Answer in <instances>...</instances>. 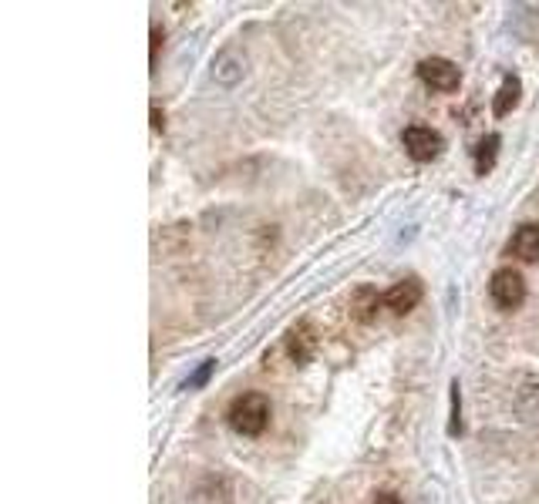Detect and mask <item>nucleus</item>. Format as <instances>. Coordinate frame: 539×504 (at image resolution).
Wrapping results in <instances>:
<instances>
[{"label": "nucleus", "mask_w": 539, "mask_h": 504, "mask_svg": "<svg viewBox=\"0 0 539 504\" xmlns=\"http://www.w3.org/2000/svg\"><path fill=\"white\" fill-rule=\"evenodd\" d=\"M229 427L243 437H260L270 423V400L264 394H240L226 411Z\"/></svg>", "instance_id": "nucleus-1"}, {"label": "nucleus", "mask_w": 539, "mask_h": 504, "mask_svg": "<svg viewBox=\"0 0 539 504\" xmlns=\"http://www.w3.org/2000/svg\"><path fill=\"white\" fill-rule=\"evenodd\" d=\"M489 296L503 313H515L519 306L526 303V280H523V272L496 270L489 280Z\"/></svg>", "instance_id": "nucleus-2"}, {"label": "nucleus", "mask_w": 539, "mask_h": 504, "mask_svg": "<svg viewBox=\"0 0 539 504\" xmlns=\"http://www.w3.org/2000/svg\"><path fill=\"white\" fill-rule=\"evenodd\" d=\"M419 81L425 84V88H431V91L452 94L458 91V84H462V71L448 58H425L419 64Z\"/></svg>", "instance_id": "nucleus-3"}, {"label": "nucleus", "mask_w": 539, "mask_h": 504, "mask_svg": "<svg viewBox=\"0 0 539 504\" xmlns=\"http://www.w3.org/2000/svg\"><path fill=\"white\" fill-rule=\"evenodd\" d=\"M401 145H405L408 158H415V162H435L445 148V138L435 128L408 125V128L401 131Z\"/></svg>", "instance_id": "nucleus-4"}, {"label": "nucleus", "mask_w": 539, "mask_h": 504, "mask_svg": "<svg viewBox=\"0 0 539 504\" xmlns=\"http://www.w3.org/2000/svg\"><path fill=\"white\" fill-rule=\"evenodd\" d=\"M243 74H246V54H243L236 44L223 47V51H219V54L213 58V78L219 84L233 88V84L243 81Z\"/></svg>", "instance_id": "nucleus-5"}, {"label": "nucleus", "mask_w": 539, "mask_h": 504, "mask_svg": "<svg viewBox=\"0 0 539 504\" xmlns=\"http://www.w3.org/2000/svg\"><path fill=\"white\" fill-rule=\"evenodd\" d=\"M287 353L297 366H307L313 360V353H317V333H313V327L307 319H300L297 327L287 333Z\"/></svg>", "instance_id": "nucleus-6"}, {"label": "nucleus", "mask_w": 539, "mask_h": 504, "mask_svg": "<svg viewBox=\"0 0 539 504\" xmlns=\"http://www.w3.org/2000/svg\"><path fill=\"white\" fill-rule=\"evenodd\" d=\"M421 296H425V290H421L419 280H401L384 293V306L391 313H398V317H405V313H411L421 303Z\"/></svg>", "instance_id": "nucleus-7"}, {"label": "nucleus", "mask_w": 539, "mask_h": 504, "mask_svg": "<svg viewBox=\"0 0 539 504\" xmlns=\"http://www.w3.org/2000/svg\"><path fill=\"white\" fill-rule=\"evenodd\" d=\"M509 256L523 259V262H539V225L526 223L515 229V235L509 239Z\"/></svg>", "instance_id": "nucleus-8"}, {"label": "nucleus", "mask_w": 539, "mask_h": 504, "mask_svg": "<svg viewBox=\"0 0 539 504\" xmlns=\"http://www.w3.org/2000/svg\"><path fill=\"white\" fill-rule=\"evenodd\" d=\"M189 504H233V484L226 478H206L203 484H196Z\"/></svg>", "instance_id": "nucleus-9"}, {"label": "nucleus", "mask_w": 539, "mask_h": 504, "mask_svg": "<svg viewBox=\"0 0 539 504\" xmlns=\"http://www.w3.org/2000/svg\"><path fill=\"white\" fill-rule=\"evenodd\" d=\"M378 306H384V296H378L374 286H358L351 293V317L358 319V323H371Z\"/></svg>", "instance_id": "nucleus-10"}, {"label": "nucleus", "mask_w": 539, "mask_h": 504, "mask_svg": "<svg viewBox=\"0 0 539 504\" xmlns=\"http://www.w3.org/2000/svg\"><path fill=\"white\" fill-rule=\"evenodd\" d=\"M519 98H523V81H519L515 74H505L503 84H499V91H496V101H492V115L496 118L513 115V108L519 105Z\"/></svg>", "instance_id": "nucleus-11"}, {"label": "nucleus", "mask_w": 539, "mask_h": 504, "mask_svg": "<svg viewBox=\"0 0 539 504\" xmlns=\"http://www.w3.org/2000/svg\"><path fill=\"white\" fill-rule=\"evenodd\" d=\"M499 145H503V138H499V135H486V138H479L476 152H472V158H476V176H489L492 168H496Z\"/></svg>", "instance_id": "nucleus-12"}, {"label": "nucleus", "mask_w": 539, "mask_h": 504, "mask_svg": "<svg viewBox=\"0 0 539 504\" xmlns=\"http://www.w3.org/2000/svg\"><path fill=\"white\" fill-rule=\"evenodd\" d=\"M213 370H216V360H203L199 364V370L182 384V390H199V387H206L209 384V376H213Z\"/></svg>", "instance_id": "nucleus-13"}, {"label": "nucleus", "mask_w": 539, "mask_h": 504, "mask_svg": "<svg viewBox=\"0 0 539 504\" xmlns=\"http://www.w3.org/2000/svg\"><path fill=\"white\" fill-rule=\"evenodd\" d=\"M448 434H462V387H458V380H452V423H448Z\"/></svg>", "instance_id": "nucleus-14"}, {"label": "nucleus", "mask_w": 539, "mask_h": 504, "mask_svg": "<svg viewBox=\"0 0 539 504\" xmlns=\"http://www.w3.org/2000/svg\"><path fill=\"white\" fill-rule=\"evenodd\" d=\"M162 44H166V34H162V27H152V51H149L152 64L159 61V51H162Z\"/></svg>", "instance_id": "nucleus-15"}, {"label": "nucleus", "mask_w": 539, "mask_h": 504, "mask_svg": "<svg viewBox=\"0 0 539 504\" xmlns=\"http://www.w3.org/2000/svg\"><path fill=\"white\" fill-rule=\"evenodd\" d=\"M371 504H405V501H401L395 491H378V494H374Z\"/></svg>", "instance_id": "nucleus-16"}, {"label": "nucleus", "mask_w": 539, "mask_h": 504, "mask_svg": "<svg viewBox=\"0 0 539 504\" xmlns=\"http://www.w3.org/2000/svg\"><path fill=\"white\" fill-rule=\"evenodd\" d=\"M152 131H166V115L159 105H152Z\"/></svg>", "instance_id": "nucleus-17"}]
</instances>
